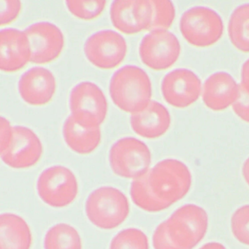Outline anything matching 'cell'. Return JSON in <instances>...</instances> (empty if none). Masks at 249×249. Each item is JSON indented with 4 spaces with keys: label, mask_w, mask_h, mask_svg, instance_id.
Segmentation results:
<instances>
[{
    "label": "cell",
    "mask_w": 249,
    "mask_h": 249,
    "mask_svg": "<svg viewBox=\"0 0 249 249\" xmlns=\"http://www.w3.org/2000/svg\"><path fill=\"white\" fill-rule=\"evenodd\" d=\"M208 227L206 211L193 204L176 210L159 224L153 234L154 249H193L205 237Z\"/></svg>",
    "instance_id": "cell-2"
},
{
    "label": "cell",
    "mask_w": 249,
    "mask_h": 249,
    "mask_svg": "<svg viewBox=\"0 0 249 249\" xmlns=\"http://www.w3.org/2000/svg\"><path fill=\"white\" fill-rule=\"evenodd\" d=\"M113 103L126 113H138L147 107L152 97V85L148 74L134 65L118 70L110 81Z\"/></svg>",
    "instance_id": "cell-3"
},
{
    "label": "cell",
    "mask_w": 249,
    "mask_h": 249,
    "mask_svg": "<svg viewBox=\"0 0 249 249\" xmlns=\"http://www.w3.org/2000/svg\"><path fill=\"white\" fill-rule=\"evenodd\" d=\"M71 116L83 126L100 127L107 113V101L101 89L90 82L77 84L71 92Z\"/></svg>",
    "instance_id": "cell-8"
},
{
    "label": "cell",
    "mask_w": 249,
    "mask_h": 249,
    "mask_svg": "<svg viewBox=\"0 0 249 249\" xmlns=\"http://www.w3.org/2000/svg\"><path fill=\"white\" fill-rule=\"evenodd\" d=\"M14 127L4 117L0 119V153L5 151L11 145L14 138Z\"/></svg>",
    "instance_id": "cell-29"
},
{
    "label": "cell",
    "mask_w": 249,
    "mask_h": 249,
    "mask_svg": "<svg viewBox=\"0 0 249 249\" xmlns=\"http://www.w3.org/2000/svg\"><path fill=\"white\" fill-rule=\"evenodd\" d=\"M30 42L25 33L14 28L0 32V69L17 72L31 62Z\"/></svg>",
    "instance_id": "cell-15"
},
{
    "label": "cell",
    "mask_w": 249,
    "mask_h": 249,
    "mask_svg": "<svg viewBox=\"0 0 249 249\" xmlns=\"http://www.w3.org/2000/svg\"><path fill=\"white\" fill-rule=\"evenodd\" d=\"M240 88L249 94V59L243 63L241 69V84Z\"/></svg>",
    "instance_id": "cell-30"
},
{
    "label": "cell",
    "mask_w": 249,
    "mask_h": 249,
    "mask_svg": "<svg viewBox=\"0 0 249 249\" xmlns=\"http://www.w3.org/2000/svg\"><path fill=\"white\" fill-rule=\"evenodd\" d=\"M126 195L115 187L102 186L87 198L85 211L93 225L102 230H113L124 222L129 214Z\"/></svg>",
    "instance_id": "cell-4"
},
{
    "label": "cell",
    "mask_w": 249,
    "mask_h": 249,
    "mask_svg": "<svg viewBox=\"0 0 249 249\" xmlns=\"http://www.w3.org/2000/svg\"><path fill=\"white\" fill-rule=\"evenodd\" d=\"M165 101L178 108L195 103L202 92V84L197 75L190 70L180 68L167 73L161 84Z\"/></svg>",
    "instance_id": "cell-13"
},
{
    "label": "cell",
    "mask_w": 249,
    "mask_h": 249,
    "mask_svg": "<svg viewBox=\"0 0 249 249\" xmlns=\"http://www.w3.org/2000/svg\"><path fill=\"white\" fill-rule=\"evenodd\" d=\"M31 230L19 215L5 213L0 215V249H30Z\"/></svg>",
    "instance_id": "cell-19"
},
{
    "label": "cell",
    "mask_w": 249,
    "mask_h": 249,
    "mask_svg": "<svg viewBox=\"0 0 249 249\" xmlns=\"http://www.w3.org/2000/svg\"><path fill=\"white\" fill-rule=\"evenodd\" d=\"M64 139L70 148L78 154H91L95 151L101 141L100 127L88 128L79 124L70 115L62 129Z\"/></svg>",
    "instance_id": "cell-20"
},
{
    "label": "cell",
    "mask_w": 249,
    "mask_h": 249,
    "mask_svg": "<svg viewBox=\"0 0 249 249\" xmlns=\"http://www.w3.org/2000/svg\"><path fill=\"white\" fill-rule=\"evenodd\" d=\"M199 249H227L221 243L217 242H211V243H206Z\"/></svg>",
    "instance_id": "cell-31"
},
{
    "label": "cell",
    "mask_w": 249,
    "mask_h": 249,
    "mask_svg": "<svg viewBox=\"0 0 249 249\" xmlns=\"http://www.w3.org/2000/svg\"><path fill=\"white\" fill-rule=\"evenodd\" d=\"M180 30L183 38L192 46L209 47L221 39L224 24L219 14L205 6H196L183 13Z\"/></svg>",
    "instance_id": "cell-5"
},
{
    "label": "cell",
    "mask_w": 249,
    "mask_h": 249,
    "mask_svg": "<svg viewBox=\"0 0 249 249\" xmlns=\"http://www.w3.org/2000/svg\"><path fill=\"white\" fill-rule=\"evenodd\" d=\"M82 240L78 230L65 223L51 227L44 237V249H82Z\"/></svg>",
    "instance_id": "cell-22"
},
{
    "label": "cell",
    "mask_w": 249,
    "mask_h": 249,
    "mask_svg": "<svg viewBox=\"0 0 249 249\" xmlns=\"http://www.w3.org/2000/svg\"><path fill=\"white\" fill-rule=\"evenodd\" d=\"M240 92V86L233 77L221 71L210 75L204 83L202 100L208 108L221 111L234 104Z\"/></svg>",
    "instance_id": "cell-17"
},
{
    "label": "cell",
    "mask_w": 249,
    "mask_h": 249,
    "mask_svg": "<svg viewBox=\"0 0 249 249\" xmlns=\"http://www.w3.org/2000/svg\"><path fill=\"white\" fill-rule=\"evenodd\" d=\"M39 197L49 206L62 208L76 199L78 182L72 170L62 165L49 167L42 172L37 181Z\"/></svg>",
    "instance_id": "cell-7"
},
{
    "label": "cell",
    "mask_w": 249,
    "mask_h": 249,
    "mask_svg": "<svg viewBox=\"0 0 249 249\" xmlns=\"http://www.w3.org/2000/svg\"><path fill=\"white\" fill-rule=\"evenodd\" d=\"M191 186L192 174L187 166L179 160L167 159L132 181L130 196L142 211L160 212L184 197Z\"/></svg>",
    "instance_id": "cell-1"
},
{
    "label": "cell",
    "mask_w": 249,
    "mask_h": 249,
    "mask_svg": "<svg viewBox=\"0 0 249 249\" xmlns=\"http://www.w3.org/2000/svg\"><path fill=\"white\" fill-rule=\"evenodd\" d=\"M126 52L127 44L124 37L113 30L97 32L91 35L84 45L86 57L100 69H113L119 66Z\"/></svg>",
    "instance_id": "cell-10"
},
{
    "label": "cell",
    "mask_w": 249,
    "mask_h": 249,
    "mask_svg": "<svg viewBox=\"0 0 249 249\" xmlns=\"http://www.w3.org/2000/svg\"><path fill=\"white\" fill-rule=\"evenodd\" d=\"M232 109L240 119L249 123V94L241 88L238 98L232 105Z\"/></svg>",
    "instance_id": "cell-28"
},
{
    "label": "cell",
    "mask_w": 249,
    "mask_h": 249,
    "mask_svg": "<svg viewBox=\"0 0 249 249\" xmlns=\"http://www.w3.org/2000/svg\"><path fill=\"white\" fill-rule=\"evenodd\" d=\"M67 8L77 18L91 20L101 15L106 8V1H66Z\"/></svg>",
    "instance_id": "cell-25"
},
{
    "label": "cell",
    "mask_w": 249,
    "mask_h": 249,
    "mask_svg": "<svg viewBox=\"0 0 249 249\" xmlns=\"http://www.w3.org/2000/svg\"><path fill=\"white\" fill-rule=\"evenodd\" d=\"M110 249H149L146 234L137 228L119 231L110 242Z\"/></svg>",
    "instance_id": "cell-23"
},
{
    "label": "cell",
    "mask_w": 249,
    "mask_h": 249,
    "mask_svg": "<svg viewBox=\"0 0 249 249\" xmlns=\"http://www.w3.org/2000/svg\"><path fill=\"white\" fill-rule=\"evenodd\" d=\"M228 35L233 46L240 52H249V3L236 8L230 16Z\"/></svg>",
    "instance_id": "cell-21"
},
{
    "label": "cell",
    "mask_w": 249,
    "mask_h": 249,
    "mask_svg": "<svg viewBox=\"0 0 249 249\" xmlns=\"http://www.w3.org/2000/svg\"><path fill=\"white\" fill-rule=\"evenodd\" d=\"M110 20L121 33L133 35L149 30L152 23L151 0H116L112 2Z\"/></svg>",
    "instance_id": "cell-11"
},
{
    "label": "cell",
    "mask_w": 249,
    "mask_h": 249,
    "mask_svg": "<svg viewBox=\"0 0 249 249\" xmlns=\"http://www.w3.org/2000/svg\"><path fill=\"white\" fill-rule=\"evenodd\" d=\"M231 229L240 243L249 246V205L240 207L234 213L231 218Z\"/></svg>",
    "instance_id": "cell-26"
},
{
    "label": "cell",
    "mask_w": 249,
    "mask_h": 249,
    "mask_svg": "<svg viewBox=\"0 0 249 249\" xmlns=\"http://www.w3.org/2000/svg\"><path fill=\"white\" fill-rule=\"evenodd\" d=\"M242 172H243V176L245 180H246V183L249 186V157L245 161L244 164L243 165V169H242Z\"/></svg>",
    "instance_id": "cell-32"
},
{
    "label": "cell",
    "mask_w": 249,
    "mask_h": 249,
    "mask_svg": "<svg viewBox=\"0 0 249 249\" xmlns=\"http://www.w3.org/2000/svg\"><path fill=\"white\" fill-rule=\"evenodd\" d=\"M153 6V18L150 30L170 28L176 17L174 5L169 0H151Z\"/></svg>",
    "instance_id": "cell-24"
},
{
    "label": "cell",
    "mask_w": 249,
    "mask_h": 249,
    "mask_svg": "<svg viewBox=\"0 0 249 249\" xmlns=\"http://www.w3.org/2000/svg\"><path fill=\"white\" fill-rule=\"evenodd\" d=\"M132 130L140 136L155 139L164 135L171 124V116L165 106L151 101L146 107L131 115Z\"/></svg>",
    "instance_id": "cell-18"
},
{
    "label": "cell",
    "mask_w": 249,
    "mask_h": 249,
    "mask_svg": "<svg viewBox=\"0 0 249 249\" xmlns=\"http://www.w3.org/2000/svg\"><path fill=\"white\" fill-rule=\"evenodd\" d=\"M21 2L14 0H0V24L7 25L14 21L19 15Z\"/></svg>",
    "instance_id": "cell-27"
},
{
    "label": "cell",
    "mask_w": 249,
    "mask_h": 249,
    "mask_svg": "<svg viewBox=\"0 0 249 249\" xmlns=\"http://www.w3.org/2000/svg\"><path fill=\"white\" fill-rule=\"evenodd\" d=\"M54 75L49 70L36 67L24 72L18 84V92L25 103L34 106L47 104L56 91Z\"/></svg>",
    "instance_id": "cell-16"
},
{
    "label": "cell",
    "mask_w": 249,
    "mask_h": 249,
    "mask_svg": "<svg viewBox=\"0 0 249 249\" xmlns=\"http://www.w3.org/2000/svg\"><path fill=\"white\" fill-rule=\"evenodd\" d=\"M24 33L28 37L31 48V62L49 63L62 53L65 37L62 30L47 21L35 23L27 27Z\"/></svg>",
    "instance_id": "cell-12"
},
{
    "label": "cell",
    "mask_w": 249,
    "mask_h": 249,
    "mask_svg": "<svg viewBox=\"0 0 249 249\" xmlns=\"http://www.w3.org/2000/svg\"><path fill=\"white\" fill-rule=\"evenodd\" d=\"M43 154V145L30 128L14 126V138L10 146L0 153L2 161L14 169H26L38 162Z\"/></svg>",
    "instance_id": "cell-14"
},
{
    "label": "cell",
    "mask_w": 249,
    "mask_h": 249,
    "mask_svg": "<svg viewBox=\"0 0 249 249\" xmlns=\"http://www.w3.org/2000/svg\"><path fill=\"white\" fill-rule=\"evenodd\" d=\"M110 167L115 174L124 178H139L150 170L151 154L142 141L124 138L116 141L109 152Z\"/></svg>",
    "instance_id": "cell-6"
},
{
    "label": "cell",
    "mask_w": 249,
    "mask_h": 249,
    "mask_svg": "<svg viewBox=\"0 0 249 249\" xmlns=\"http://www.w3.org/2000/svg\"><path fill=\"white\" fill-rule=\"evenodd\" d=\"M180 42L168 30H152L141 40L139 54L141 61L154 71L171 68L180 54Z\"/></svg>",
    "instance_id": "cell-9"
}]
</instances>
